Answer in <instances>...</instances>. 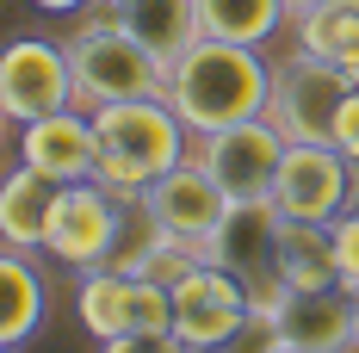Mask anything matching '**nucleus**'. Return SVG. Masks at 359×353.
Listing matches in <instances>:
<instances>
[{
    "label": "nucleus",
    "instance_id": "f257e3e1",
    "mask_svg": "<svg viewBox=\"0 0 359 353\" xmlns=\"http://www.w3.org/2000/svg\"><path fill=\"white\" fill-rule=\"evenodd\" d=\"M168 106L192 137H211L229 124L266 118L273 106V69L254 44H223V37H198L192 50H180L168 62Z\"/></svg>",
    "mask_w": 359,
    "mask_h": 353
},
{
    "label": "nucleus",
    "instance_id": "f03ea898",
    "mask_svg": "<svg viewBox=\"0 0 359 353\" xmlns=\"http://www.w3.org/2000/svg\"><path fill=\"white\" fill-rule=\"evenodd\" d=\"M93 124H100V168H93V180L106 186L118 205H143L149 186L192 155V131L180 124V112L161 93L155 100L100 106Z\"/></svg>",
    "mask_w": 359,
    "mask_h": 353
},
{
    "label": "nucleus",
    "instance_id": "7ed1b4c3",
    "mask_svg": "<svg viewBox=\"0 0 359 353\" xmlns=\"http://www.w3.org/2000/svg\"><path fill=\"white\" fill-rule=\"evenodd\" d=\"M62 44H69L74 93H81L87 112L118 106V100H155V93H168V62L149 50L143 37H130L118 19H106V13L81 19Z\"/></svg>",
    "mask_w": 359,
    "mask_h": 353
},
{
    "label": "nucleus",
    "instance_id": "20e7f679",
    "mask_svg": "<svg viewBox=\"0 0 359 353\" xmlns=\"http://www.w3.org/2000/svg\"><path fill=\"white\" fill-rule=\"evenodd\" d=\"M353 87H359V74L297 50L291 62L273 69V106H266V118L285 131V142H334V118H341Z\"/></svg>",
    "mask_w": 359,
    "mask_h": 353
},
{
    "label": "nucleus",
    "instance_id": "39448f33",
    "mask_svg": "<svg viewBox=\"0 0 359 353\" xmlns=\"http://www.w3.org/2000/svg\"><path fill=\"white\" fill-rule=\"evenodd\" d=\"M273 205L297 223H341L359 205V161H347L334 142H291L273 180Z\"/></svg>",
    "mask_w": 359,
    "mask_h": 353
},
{
    "label": "nucleus",
    "instance_id": "423d86ee",
    "mask_svg": "<svg viewBox=\"0 0 359 353\" xmlns=\"http://www.w3.org/2000/svg\"><path fill=\"white\" fill-rule=\"evenodd\" d=\"M168 291H174V335L192 353H223L254 317V291L217 260H192Z\"/></svg>",
    "mask_w": 359,
    "mask_h": 353
},
{
    "label": "nucleus",
    "instance_id": "0eeeda50",
    "mask_svg": "<svg viewBox=\"0 0 359 353\" xmlns=\"http://www.w3.org/2000/svg\"><path fill=\"white\" fill-rule=\"evenodd\" d=\"M74 317L87 322V335H100V341L137 335V328H174V291L155 273L93 267L74 285Z\"/></svg>",
    "mask_w": 359,
    "mask_h": 353
},
{
    "label": "nucleus",
    "instance_id": "6e6552de",
    "mask_svg": "<svg viewBox=\"0 0 359 353\" xmlns=\"http://www.w3.org/2000/svg\"><path fill=\"white\" fill-rule=\"evenodd\" d=\"M279 236H285V211L273 199H236L217 223V236L205 242V260L229 267L254 291V304H273L285 291L279 285Z\"/></svg>",
    "mask_w": 359,
    "mask_h": 353
},
{
    "label": "nucleus",
    "instance_id": "1a4fd4ad",
    "mask_svg": "<svg viewBox=\"0 0 359 353\" xmlns=\"http://www.w3.org/2000/svg\"><path fill=\"white\" fill-rule=\"evenodd\" d=\"M69 106H81L69 44L13 37L6 56H0V112H6V124H32V118H50V112H69Z\"/></svg>",
    "mask_w": 359,
    "mask_h": 353
},
{
    "label": "nucleus",
    "instance_id": "9d476101",
    "mask_svg": "<svg viewBox=\"0 0 359 353\" xmlns=\"http://www.w3.org/2000/svg\"><path fill=\"white\" fill-rule=\"evenodd\" d=\"M124 211H130V205H118L100 180H69L62 199H56V223H50L43 254H56L74 273L106 267L111 248H118V229H124Z\"/></svg>",
    "mask_w": 359,
    "mask_h": 353
},
{
    "label": "nucleus",
    "instance_id": "9b49d317",
    "mask_svg": "<svg viewBox=\"0 0 359 353\" xmlns=\"http://www.w3.org/2000/svg\"><path fill=\"white\" fill-rule=\"evenodd\" d=\"M192 149H198V161L217 174V186L229 199H273V180H279V161H285L291 142L273 118H248V124L198 137Z\"/></svg>",
    "mask_w": 359,
    "mask_h": 353
},
{
    "label": "nucleus",
    "instance_id": "f8f14e48",
    "mask_svg": "<svg viewBox=\"0 0 359 353\" xmlns=\"http://www.w3.org/2000/svg\"><path fill=\"white\" fill-rule=\"evenodd\" d=\"M149 217L168 229V236H180V242H192L198 254H205V242L217 236V223H223V211L236 205L223 186H217V174L198 161V149L180 161V168H168V174L149 186Z\"/></svg>",
    "mask_w": 359,
    "mask_h": 353
},
{
    "label": "nucleus",
    "instance_id": "ddd939ff",
    "mask_svg": "<svg viewBox=\"0 0 359 353\" xmlns=\"http://www.w3.org/2000/svg\"><path fill=\"white\" fill-rule=\"evenodd\" d=\"M19 161L37 168V174L50 180H93L100 168V124H93V112L87 106H69V112H50V118H32V124H19Z\"/></svg>",
    "mask_w": 359,
    "mask_h": 353
},
{
    "label": "nucleus",
    "instance_id": "4468645a",
    "mask_svg": "<svg viewBox=\"0 0 359 353\" xmlns=\"http://www.w3.org/2000/svg\"><path fill=\"white\" fill-rule=\"evenodd\" d=\"M254 310H273V322H279V335H285L291 347H316V353H347L359 347L353 335V291L347 285H323V291H279L273 304H254Z\"/></svg>",
    "mask_w": 359,
    "mask_h": 353
},
{
    "label": "nucleus",
    "instance_id": "2eb2a0df",
    "mask_svg": "<svg viewBox=\"0 0 359 353\" xmlns=\"http://www.w3.org/2000/svg\"><path fill=\"white\" fill-rule=\"evenodd\" d=\"M56 199H62V180L13 161L6 180H0V248H19V254L43 248L50 223H56Z\"/></svg>",
    "mask_w": 359,
    "mask_h": 353
},
{
    "label": "nucleus",
    "instance_id": "dca6fc26",
    "mask_svg": "<svg viewBox=\"0 0 359 353\" xmlns=\"http://www.w3.org/2000/svg\"><path fill=\"white\" fill-rule=\"evenodd\" d=\"M106 19H118L130 37H143L161 62H174L180 50H192L205 37V13L198 0H93Z\"/></svg>",
    "mask_w": 359,
    "mask_h": 353
},
{
    "label": "nucleus",
    "instance_id": "f3484780",
    "mask_svg": "<svg viewBox=\"0 0 359 353\" xmlns=\"http://www.w3.org/2000/svg\"><path fill=\"white\" fill-rule=\"evenodd\" d=\"M50 317V285L19 248H0V353L25 347Z\"/></svg>",
    "mask_w": 359,
    "mask_h": 353
},
{
    "label": "nucleus",
    "instance_id": "a211bd4d",
    "mask_svg": "<svg viewBox=\"0 0 359 353\" xmlns=\"http://www.w3.org/2000/svg\"><path fill=\"white\" fill-rule=\"evenodd\" d=\"M279 285H291V291L341 285L334 223H297V217H285V236H279Z\"/></svg>",
    "mask_w": 359,
    "mask_h": 353
},
{
    "label": "nucleus",
    "instance_id": "6ab92c4d",
    "mask_svg": "<svg viewBox=\"0 0 359 353\" xmlns=\"http://www.w3.org/2000/svg\"><path fill=\"white\" fill-rule=\"evenodd\" d=\"M297 50L359 74V0H323L310 13H297Z\"/></svg>",
    "mask_w": 359,
    "mask_h": 353
},
{
    "label": "nucleus",
    "instance_id": "aec40b11",
    "mask_svg": "<svg viewBox=\"0 0 359 353\" xmlns=\"http://www.w3.org/2000/svg\"><path fill=\"white\" fill-rule=\"evenodd\" d=\"M205 13V37H223V44H266V37L285 32L291 6L285 0H198Z\"/></svg>",
    "mask_w": 359,
    "mask_h": 353
},
{
    "label": "nucleus",
    "instance_id": "412c9836",
    "mask_svg": "<svg viewBox=\"0 0 359 353\" xmlns=\"http://www.w3.org/2000/svg\"><path fill=\"white\" fill-rule=\"evenodd\" d=\"M100 353H192V347L180 341L174 328H137V335H118V341H106Z\"/></svg>",
    "mask_w": 359,
    "mask_h": 353
},
{
    "label": "nucleus",
    "instance_id": "4be33fe9",
    "mask_svg": "<svg viewBox=\"0 0 359 353\" xmlns=\"http://www.w3.org/2000/svg\"><path fill=\"white\" fill-rule=\"evenodd\" d=\"M334 254H341V285L359 279V205L334 223Z\"/></svg>",
    "mask_w": 359,
    "mask_h": 353
},
{
    "label": "nucleus",
    "instance_id": "5701e85b",
    "mask_svg": "<svg viewBox=\"0 0 359 353\" xmlns=\"http://www.w3.org/2000/svg\"><path fill=\"white\" fill-rule=\"evenodd\" d=\"M334 149H341L347 161H359V87L347 93V106H341V118H334Z\"/></svg>",
    "mask_w": 359,
    "mask_h": 353
},
{
    "label": "nucleus",
    "instance_id": "b1692460",
    "mask_svg": "<svg viewBox=\"0 0 359 353\" xmlns=\"http://www.w3.org/2000/svg\"><path fill=\"white\" fill-rule=\"evenodd\" d=\"M32 6H43V13H81L87 0H32Z\"/></svg>",
    "mask_w": 359,
    "mask_h": 353
},
{
    "label": "nucleus",
    "instance_id": "393cba45",
    "mask_svg": "<svg viewBox=\"0 0 359 353\" xmlns=\"http://www.w3.org/2000/svg\"><path fill=\"white\" fill-rule=\"evenodd\" d=\"M291 6V19H297V13H310V6H323V0H285Z\"/></svg>",
    "mask_w": 359,
    "mask_h": 353
},
{
    "label": "nucleus",
    "instance_id": "a878e982",
    "mask_svg": "<svg viewBox=\"0 0 359 353\" xmlns=\"http://www.w3.org/2000/svg\"><path fill=\"white\" fill-rule=\"evenodd\" d=\"M273 353H316V347H291V341H279V347H273Z\"/></svg>",
    "mask_w": 359,
    "mask_h": 353
},
{
    "label": "nucleus",
    "instance_id": "bb28decb",
    "mask_svg": "<svg viewBox=\"0 0 359 353\" xmlns=\"http://www.w3.org/2000/svg\"><path fill=\"white\" fill-rule=\"evenodd\" d=\"M347 291H353V304H359V279H353V285H347Z\"/></svg>",
    "mask_w": 359,
    "mask_h": 353
},
{
    "label": "nucleus",
    "instance_id": "cd10ccee",
    "mask_svg": "<svg viewBox=\"0 0 359 353\" xmlns=\"http://www.w3.org/2000/svg\"><path fill=\"white\" fill-rule=\"evenodd\" d=\"M353 335H359V317H353Z\"/></svg>",
    "mask_w": 359,
    "mask_h": 353
},
{
    "label": "nucleus",
    "instance_id": "c85d7f7f",
    "mask_svg": "<svg viewBox=\"0 0 359 353\" xmlns=\"http://www.w3.org/2000/svg\"><path fill=\"white\" fill-rule=\"evenodd\" d=\"M6 353H13V347H6Z\"/></svg>",
    "mask_w": 359,
    "mask_h": 353
}]
</instances>
